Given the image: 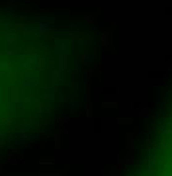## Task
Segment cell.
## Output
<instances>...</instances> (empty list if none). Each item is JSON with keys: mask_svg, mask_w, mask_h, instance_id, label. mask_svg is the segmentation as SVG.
<instances>
[{"mask_svg": "<svg viewBox=\"0 0 172 176\" xmlns=\"http://www.w3.org/2000/svg\"><path fill=\"white\" fill-rule=\"evenodd\" d=\"M75 53L51 26L0 10V156L41 135L71 90Z\"/></svg>", "mask_w": 172, "mask_h": 176, "instance_id": "cell-1", "label": "cell"}, {"mask_svg": "<svg viewBox=\"0 0 172 176\" xmlns=\"http://www.w3.org/2000/svg\"><path fill=\"white\" fill-rule=\"evenodd\" d=\"M127 176H172V96L153 125Z\"/></svg>", "mask_w": 172, "mask_h": 176, "instance_id": "cell-2", "label": "cell"}]
</instances>
